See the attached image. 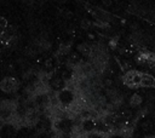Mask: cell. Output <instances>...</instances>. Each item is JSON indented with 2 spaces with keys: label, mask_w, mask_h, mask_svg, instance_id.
<instances>
[{
  "label": "cell",
  "mask_w": 155,
  "mask_h": 138,
  "mask_svg": "<svg viewBox=\"0 0 155 138\" xmlns=\"http://www.w3.org/2000/svg\"><path fill=\"white\" fill-rule=\"evenodd\" d=\"M140 86L155 87V77L149 75V74H142V76H140Z\"/></svg>",
  "instance_id": "obj_1"
},
{
  "label": "cell",
  "mask_w": 155,
  "mask_h": 138,
  "mask_svg": "<svg viewBox=\"0 0 155 138\" xmlns=\"http://www.w3.org/2000/svg\"><path fill=\"white\" fill-rule=\"evenodd\" d=\"M142 103V98H140V96L139 94H133L132 97H131V99H130V104L132 105V107H137L138 104H140Z\"/></svg>",
  "instance_id": "obj_2"
},
{
  "label": "cell",
  "mask_w": 155,
  "mask_h": 138,
  "mask_svg": "<svg viewBox=\"0 0 155 138\" xmlns=\"http://www.w3.org/2000/svg\"><path fill=\"white\" fill-rule=\"evenodd\" d=\"M6 27H7V21H6L4 17H1V16H0V31L5 30V29H6Z\"/></svg>",
  "instance_id": "obj_3"
}]
</instances>
